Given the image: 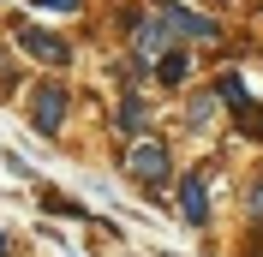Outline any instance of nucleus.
<instances>
[{"mask_svg": "<svg viewBox=\"0 0 263 257\" xmlns=\"http://www.w3.org/2000/svg\"><path fill=\"white\" fill-rule=\"evenodd\" d=\"M239 126H246V138H263V102L257 108H239Z\"/></svg>", "mask_w": 263, "mask_h": 257, "instance_id": "9d476101", "label": "nucleus"}, {"mask_svg": "<svg viewBox=\"0 0 263 257\" xmlns=\"http://www.w3.org/2000/svg\"><path fill=\"white\" fill-rule=\"evenodd\" d=\"M162 78H167V84L185 78V60H180V54H167V60H162Z\"/></svg>", "mask_w": 263, "mask_h": 257, "instance_id": "9b49d317", "label": "nucleus"}, {"mask_svg": "<svg viewBox=\"0 0 263 257\" xmlns=\"http://www.w3.org/2000/svg\"><path fill=\"white\" fill-rule=\"evenodd\" d=\"M60 114H66V90H60V84H42V90H36V132H42V138H54Z\"/></svg>", "mask_w": 263, "mask_h": 257, "instance_id": "f03ea898", "label": "nucleus"}, {"mask_svg": "<svg viewBox=\"0 0 263 257\" xmlns=\"http://www.w3.org/2000/svg\"><path fill=\"white\" fill-rule=\"evenodd\" d=\"M251 209H263V186H257V192H251Z\"/></svg>", "mask_w": 263, "mask_h": 257, "instance_id": "ddd939ff", "label": "nucleus"}, {"mask_svg": "<svg viewBox=\"0 0 263 257\" xmlns=\"http://www.w3.org/2000/svg\"><path fill=\"white\" fill-rule=\"evenodd\" d=\"M221 102H233V108H246V78H233V72H228V78H221Z\"/></svg>", "mask_w": 263, "mask_h": 257, "instance_id": "1a4fd4ad", "label": "nucleus"}, {"mask_svg": "<svg viewBox=\"0 0 263 257\" xmlns=\"http://www.w3.org/2000/svg\"><path fill=\"white\" fill-rule=\"evenodd\" d=\"M42 6H60V12H72V6H78V0H42Z\"/></svg>", "mask_w": 263, "mask_h": 257, "instance_id": "f8f14e48", "label": "nucleus"}, {"mask_svg": "<svg viewBox=\"0 0 263 257\" xmlns=\"http://www.w3.org/2000/svg\"><path fill=\"white\" fill-rule=\"evenodd\" d=\"M18 42H24V54H36V60H48V66H66V42L48 30H18Z\"/></svg>", "mask_w": 263, "mask_h": 257, "instance_id": "20e7f679", "label": "nucleus"}, {"mask_svg": "<svg viewBox=\"0 0 263 257\" xmlns=\"http://www.w3.org/2000/svg\"><path fill=\"white\" fill-rule=\"evenodd\" d=\"M138 126H144V102L126 96V102H120V132H138Z\"/></svg>", "mask_w": 263, "mask_h": 257, "instance_id": "0eeeda50", "label": "nucleus"}, {"mask_svg": "<svg viewBox=\"0 0 263 257\" xmlns=\"http://www.w3.org/2000/svg\"><path fill=\"white\" fill-rule=\"evenodd\" d=\"M210 114H215V96H197L192 108H185V126H210Z\"/></svg>", "mask_w": 263, "mask_h": 257, "instance_id": "6e6552de", "label": "nucleus"}, {"mask_svg": "<svg viewBox=\"0 0 263 257\" xmlns=\"http://www.w3.org/2000/svg\"><path fill=\"white\" fill-rule=\"evenodd\" d=\"M162 18H167V24H174L180 36H203V42L215 36V18H203V12H185V6H162Z\"/></svg>", "mask_w": 263, "mask_h": 257, "instance_id": "39448f33", "label": "nucleus"}, {"mask_svg": "<svg viewBox=\"0 0 263 257\" xmlns=\"http://www.w3.org/2000/svg\"><path fill=\"white\" fill-rule=\"evenodd\" d=\"M180 204H185V222L203 227V215H210V192H203V174H185L180 179Z\"/></svg>", "mask_w": 263, "mask_h": 257, "instance_id": "7ed1b4c3", "label": "nucleus"}, {"mask_svg": "<svg viewBox=\"0 0 263 257\" xmlns=\"http://www.w3.org/2000/svg\"><path fill=\"white\" fill-rule=\"evenodd\" d=\"M167 30H174V24H167L162 12H156V18H138V54H144V60H149V54H162V48H167Z\"/></svg>", "mask_w": 263, "mask_h": 257, "instance_id": "423d86ee", "label": "nucleus"}, {"mask_svg": "<svg viewBox=\"0 0 263 257\" xmlns=\"http://www.w3.org/2000/svg\"><path fill=\"white\" fill-rule=\"evenodd\" d=\"M126 168H132V179H138L144 192H156V186L167 179V150H162V144H132Z\"/></svg>", "mask_w": 263, "mask_h": 257, "instance_id": "f257e3e1", "label": "nucleus"}]
</instances>
